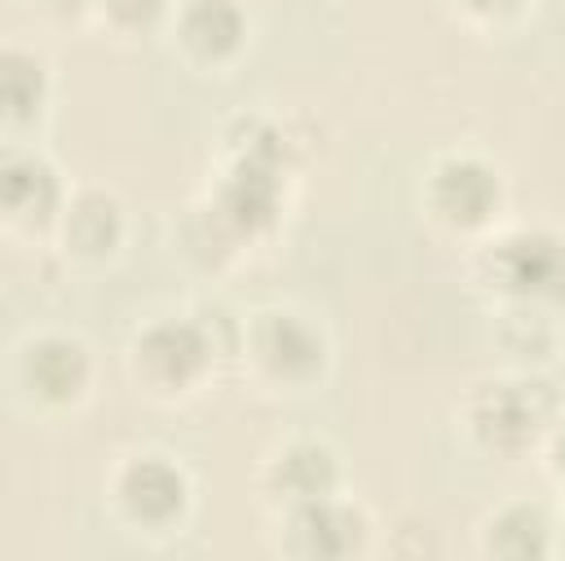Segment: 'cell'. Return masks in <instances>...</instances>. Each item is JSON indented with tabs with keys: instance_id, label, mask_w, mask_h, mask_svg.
I'll return each mask as SVG.
<instances>
[{
	"instance_id": "7a4b0ae2",
	"label": "cell",
	"mask_w": 565,
	"mask_h": 561,
	"mask_svg": "<svg viewBox=\"0 0 565 561\" xmlns=\"http://www.w3.org/2000/svg\"><path fill=\"white\" fill-rule=\"evenodd\" d=\"M124 499H128V508H132L137 517L163 521V517H172V512L181 508L185 481H181V473H177L172 464H163V459H137V464L128 468V477H124Z\"/></svg>"
},
{
	"instance_id": "8992f818",
	"label": "cell",
	"mask_w": 565,
	"mask_h": 561,
	"mask_svg": "<svg viewBox=\"0 0 565 561\" xmlns=\"http://www.w3.org/2000/svg\"><path fill=\"white\" fill-rule=\"evenodd\" d=\"M185 35L203 53H225L243 35V13L234 0H190L185 9Z\"/></svg>"
},
{
	"instance_id": "4fadbf2b",
	"label": "cell",
	"mask_w": 565,
	"mask_h": 561,
	"mask_svg": "<svg viewBox=\"0 0 565 561\" xmlns=\"http://www.w3.org/2000/svg\"><path fill=\"white\" fill-rule=\"evenodd\" d=\"M115 18H124V22H146V18H154V9H159V0H102Z\"/></svg>"
},
{
	"instance_id": "7c38bea8",
	"label": "cell",
	"mask_w": 565,
	"mask_h": 561,
	"mask_svg": "<svg viewBox=\"0 0 565 561\" xmlns=\"http://www.w3.org/2000/svg\"><path fill=\"white\" fill-rule=\"evenodd\" d=\"M35 97H40V66L31 57L9 53V62H4V102H9V110L26 115L35 106Z\"/></svg>"
},
{
	"instance_id": "8fae6325",
	"label": "cell",
	"mask_w": 565,
	"mask_h": 561,
	"mask_svg": "<svg viewBox=\"0 0 565 561\" xmlns=\"http://www.w3.org/2000/svg\"><path fill=\"white\" fill-rule=\"evenodd\" d=\"M282 481L305 495V499H322V490L331 486V455L322 446H296L282 459Z\"/></svg>"
},
{
	"instance_id": "3957f363",
	"label": "cell",
	"mask_w": 565,
	"mask_h": 561,
	"mask_svg": "<svg viewBox=\"0 0 565 561\" xmlns=\"http://www.w3.org/2000/svg\"><path fill=\"white\" fill-rule=\"evenodd\" d=\"M433 194H437V208L450 221H481L490 212V203H494V177L481 163L459 159V163H446L437 172Z\"/></svg>"
},
{
	"instance_id": "9c48e42d",
	"label": "cell",
	"mask_w": 565,
	"mask_h": 561,
	"mask_svg": "<svg viewBox=\"0 0 565 561\" xmlns=\"http://www.w3.org/2000/svg\"><path fill=\"white\" fill-rule=\"evenodd\" d=\"M57 194V181L44 163L35 159H9L4 168V199L13 212H44Z\"/></svg>"
},
{
	"instance_id": "52a82bcc",
	"label": "cell",
	"mask_w": 565,
	"mask_h": 561,
	"mask_svg": "<svg viewBox=\"0 0 565 561\" xmlns=\"http://www.w3.org/2000/svg\"><path fill=\"white\" fill-rule=\"evenodd\" d=\"M296 534L305 539L309 552H344V548H353V539H358V517L344 512V508H335V504L313 499V504L296 517Z\"/></svg>"
},
{
	"instance_id": "2e32d148",
	"label": "cell",
	"mask_w": 565,
	"mask_h": 561,
	"mask_svg": "<svg viewBox=\"0 0 565 561\" xmlns=\"http://www.w3.org/2000/svg\"><path fill=\"white\" fill-rule=\"evenodd\" d=\"M57 4H71V0H57Z\"/></svg>"
},
{
	"instance_id": "9a60e30c",
	"label": "cell",
	"mask_w": 565,
	"mask_h": 561,
	"mask_svg": "<svg viewBox=\"0 0 565 561\" xmlns=\"http://www.w3.org/2000/svg\"><path fill=\"white\" fill-rule=\"evenodd\" d=\"M561 455H565V437H561Z\"/></svg>"
},
{
	"instance_id": "ba28073f",
	"label": "cell",
	"mask_w": 565,
	"mask_h": 561,
	"mask_svg": "<svg viewBox=\"0 0 565 561\" xmlns=\"http://www.w3.org/2000/svg\"><path fill=\"white\" fill-rule=\"evenodd\" d=\"M31 380L44 393H75L79 380H84V353H79V345L44 340L40 349H31Z\"/></svg>"
},
{
	"instance_id": "6da1fadb",
	"label": "cell",
	"mask_w": 565,
	"mask_h": 561,
	"mask_svg": "<svg viewBox=\"0 0 565 561\" xmlns=\"http://www.w3.org/2000/svg\"><path fill=\"white\" fill-rule=\"evenodd\" d=\"M499 269L512 287L521 292H543V287H556L561 274H565V252L556 239L547 234H516L503 243L499 252Z\"/></svg>"
},
{
	"instance_id": "277c9868",
	"label": "cell",
	"mask_w": 565,
	"mask_h": 561,
	"mask_svg": "<svg viewBox=\"0 0 565 561\" xmlns=\"http://www.w3.org/2000/svg\"><path fill=\"white\" fill-rule=\"evenodd\" d=\"M203 353H207L203 336L194 327H185V322H163V327H154L141 340V358H146V367L159 380H185V375H194L203 367Z\"/></svg>"
},
{
	"instance_id": "5bb4252c",
	"label": "cell",
	"mask_w": 565,
	"mask_h": 561,
	"mask_svg": "<svg viewBox=\"0 0 565 561\" xmlns=\"http://www.w3.org/2000/svg\"><path fill=\"white\" fill-rule=\"evenodd\" d=\"M468 4H477V9H499V4H512V0H468Z\"/></svg>"
},
{
	"instance_id": "5b68a950",
	"label": "cell",
	"mask_w": 565,
	"mask_h": 561,
	"mask_svg": "<svg viewBox=\"0 0 565 561\" xmlns=\"http://www.w3.org/2000/svg\"><path fill=\"white\" fill-rule=\"evenodd\" d=\"M260 353L278 367V371H309L322 358V345L313 340V331L305 322H296L291 314H269L260 322Z\"/></svg>"
},
{
	"instance_id": "30bf717a",
	"label": "cell",
	"mask_w": 565,
	"mask_h": 561,
	"mask_svg": "<svg viewBox=\"0 0 565 561\" xmlns=\"http://www.w3.org/2000/svg\"><path fill=\"white\" fill-rule=\"evenodd\" d=\"M534 402L525 393H512V389H499L490 398V406L481 411V428L494 437V442H525L534 433Z\"/></svg>"
}]
</instances>
